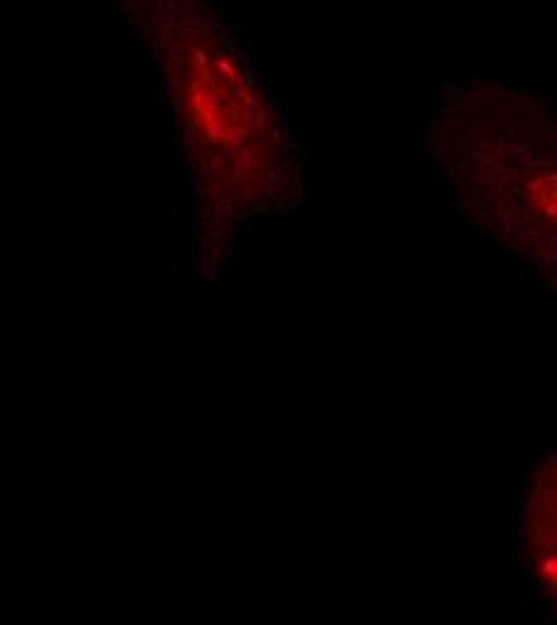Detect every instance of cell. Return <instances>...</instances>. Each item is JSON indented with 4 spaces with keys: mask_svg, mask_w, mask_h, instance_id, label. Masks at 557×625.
I'll return each mask as SVG.
<instances>
[{
    "mask_svg": "<svg viewBox=\"0 0 557 625\" xmlns=\"http://www.w3.org/2000/svg\"><path fill=\"white\" fill-rule=\"evenodd\" d=\"M464 214L557 291V120L531 94L471 85L435 125Z\"/></svg>",
    "mask_w": 557,
    "mask_h": 625,
    "instance_id": "6da1fadb",
    "label": "cell"
},
{
    "mask_svg": "<svg viewBox=\"0 0 557 625\" xmlns=\"http://www.w3.org/2000/svg\"><path fill=\"white\" fill-rule=\"evenodd\" d=\"M524 553L536 587L557 599V447L545 452L519 495Z\"/></svg>",
    "mask_w": 557,
    "mask_h": 625,
    "instance_id": "7a4b0ae2",
    "label": "cell"
}]
</instances>
